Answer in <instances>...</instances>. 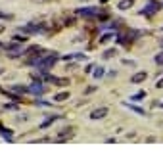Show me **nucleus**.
I'll list each match as a JSON object with an SVG mask.
<instances>
[{
	"instance_id": "f257e3e1",
	"label": "nucleus",
	"mask_w": 163,
	"mask_h": 163,
	"mask_svg": "<svg viewBox=\"0 0 163 163\" xmlns=\"http://www.w3.org/2000/svg\"><path fill=\"white\" fill-rule=\"evenodd\" d=\"M56 60H58L56 54H52V56H48V58H40V60L36 61V69H39V71H46L50 65H54Z\"/></svg>"
},
{
	"instance_id": "f03ea898",
	"label": "nucleus",
	"mask_w": 163,
	"mask_h": 163,
	"mask_svg": "<svg viewBox=\"0 0 163 163\" xmlns=\"http://www.w3.org/2000/svg\"><path fill=\"white\" fill-rule=\"evenodd\" d=\"M29 90L33 92V94H42V90H44V86L40 85V83H33V85L29 86Z\"/></svg>"
},
{
	"instance_id": "7ed1b4c3",
	"label": "nucleus",
	"mask_w": 163,
	"mask_h": 163,
	"mask_svg": "<svg viewBox=\"0 0 163 163\" xmlns=\"http://www.w3.org/2000/svg\"><path fill=\"white\" fill-rule=\"evenodd\" d=\"M106 113H108V109H106V108H100V109H96V111H92L90 117H92V119H100V117H104Z\"/></svg>"
},
{
	"instance_id": "20e7f679",
	"label": "nucleus",
	"mask_w": 163,
	"mask_h": 163,
	"mask_svg": "<svg viewBox=\"0 0 163 163\" xmlns=\"http://www.w3.org/2000/svg\"><path fill=\"white\" fill-rule=\"evenodd\" d=\"M69 98V92H61V94H58V96H54L56 102H64V100Z\"/></svg>"
},
{
	"instance_id": "39448f33",
	"label": "nucleus",
	"mask_w": 163,
	"mask_h": 163,
	"mask_svg": "<svg viewBox=\"0 0 163 163\" xmlns=\"http://www.w3.org/2000/svg\"><path fill=\"white\" fill-rule=\"evenodd\" d=\"M144 79H146V73H138V75L133 77V83H140V81H144Z\"/></svg>"
},
{
	"instance_id": "423d86ee",
	"label": "nucleus",
	"mask_w": 163,
	"mask_h": 163,
	"mask_svg": "<svg viewBox=\"0 0 163 163\" xmlns=\"http://www.w3.org/2000/svg\"><path fill=\"white\" fill-rule=\"evenodd\" d=\"M129 6H133V0H123V2L119 4L121 10H125V8H129Z\"/></svg>"
},
{
	"instance_id": "0eeeda50",
	"label": "nucleus",
	"mask_w": 163,
	"mask_h": 163,
	"mask_svg": "<svg viewBox=\"0 0 163 163\" xmlns=\"http://www.w3.org/2000/svg\"><path fill=\"white\" fill-rule=\"evenodd\" d=\"M81 14H83V15H94V14H96V10H92V8H85V10H81Z\"/></svg>"
},
{
	"instance_id": "6e6552de",
	"label": "nucleus",
	"mask_w": 163,
	"mask_h": 163,
	"mask_svg": "<svg viewBox=\"0 0 163 163\" xmlns=\"http://www.w3.org/2000/svg\"><path fill=\"white\" fill-rule=\"evenodd\" d=\"M12 90H15V92H27L29 88H25V86H12Z\"/></svg>"
},
{
	"instance_id": "1a4fd4ad",
	"label": "nucleus",
	"mask_w": 163,
	"mask_h": 163,
	"mask_svg": "<svg viewBox=\"0 0 163 163\" xmlns=\"http://www.w3.org/2000/svg\"><path fill=\"white\" fill-rule=\"evenodd\" d=\"M4 29H6V27H4V25H0V33H2V31H4Z\"/></svg>"
},
{
	"instance_id": "9d476101",
	"label": "nucleus",
	"mask_w": 163,
	"mask_h": 163,
	"mask_svg": "<svg viewBox=\"0 0 163 163\" xmlns=\"http://www.w3.org/2000/svg\"><path fill=\"white\" fill-rule=\"evenodd\" d=\"M2 130H4V127H2V125H0V133H2Z\"/></svg>"
}]
</instances>
